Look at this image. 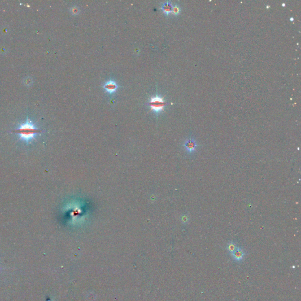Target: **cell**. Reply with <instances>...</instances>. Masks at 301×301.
<instances>
[{
	"label": "cell",
	"instance_id": "8992f818",
	"mask_svg": "<svg viewBox=\"0 0 301 301\" xmlns=\"http://www.w3.org/2000/svg\"><path fill=\"white\" fill-rule=\"evenodd\" d=\"M172 7L168 2L164 4L162 6V10L165 14L170 13L171 12H172Z\"/></svg>",
	"mask_w": 301,
	"mask_h": 301
},
{
	"label": "cell",
	"instance_id": "30bf717a",
	"mask_svg": "<svg viewBox=\"0 0 301 301\" xmlns=\"http://www.w3.org/2000/svg\"><path fill=\"white\" fill-rule=\"evenodd\" d=\"M182 220H183V222H188V217H187V216H186V215L183 216V217H182Z\"/></svg>",
	"mask_w": 301,
	"mask_h": 301
},
{
	"label": "cell",
	"instance_id": "3957f363",
	"mask_svg": "<svg viewBox=\"0 0 301 301\" xmlns=\"http://www.w3.org/2000/svg\"><path fill=\"white\" fill-rule=\"evenodd\" d=\"M184 146L188 152L192 153L196 150L197 142L194 139H188L184 144Z\"/></svg>",
	"mask_w": 301,
	"mask_h": 301
},
{
	"label": "cell",
	"instance_id": "52a82bcc",
	"mask_svg": "<svg viewBox=\"0 0 301 301\" xmlns=\"http://www.w3.org/2000/svg\"><path fill=\"white\" fill-rule=\"evenodd\" d=\"M237 248V247L236 245L233 242H230V243H228V245H227V249L231 254L233 253Z\"/></svg>",
	"mask_w": 301,
	"mask_h": 301
},
{
	"label": "cell",
	"instance_id": "ba28073f",
	"mask_svg": "<svg viewBox=\"0 0 301 301\" xmlns=\"http://www.w3.org/2000/svg\"><path fill=\"white\" fill-rule=\"evenodd\" d=\"M172 12L175 14H177L179 13L180 12V8L178 7V6H175L173 8H172Z\"/></svg>",
	"mask_w": 301,
	"mask_h": 301
},
{
	"label": "cell",
	"instance_id": "9c48e42d",
	"mask_svg": "<svg viewBox=\"0 0 301 301\" xmlns=\"http://www.w3.org/2000/svg\"><path fill=\"white\" fill-rule=\"evenodd\" d=\"M71 11H72V14H76L77 13H78L79 10H78V8L77 7H73V8L71 10Z\"/></svg>",
	"mask_w": 301,
	"mask_h": 301
},
{
	"label": "cell",
	"instance_id": "7a4b0ae2",
	"mask_svg": "<svg viewBox=\"0 0 301 301\" xmlns=\"http://www.w3.org/2000/svg\"><path fill=\"white\" fill-rule=\"evenodd\" d=\"M165 105V103L159 97H155L150 99V105L151 108L156 112H159L162 110L164 107Z\"/></svg>",
	"mask_w": 301,
	"mask_h": 301
},
{
	"label": "cell",
	"instance_id": "6da1fadb",
	"mask_svg": "<svg viewBox=\"0 0 301 301\" xmlns=\"http://www.w3.org/2000/svg\"><path fill=\"white\" fill-rule=\"evenodd\" d=\"M41 132L42 131L29 119L20 124L14 130V133L17 135L19 140L27 144L32 143Z\"/></svg>",
	"mask_w": 301,
	"mask_h": 301
},
{
	"label": "cell",
	"instance_id": "277c9868",
	"mask_svg": "<svg viewBox=\"0 0 301 301\" xmlns=\"http://www.w3.org/2000/svg\"><path fill=\"white\" fill-rule=\"evenodd\" d=\"M118 86L116 82L113 81H109L104 85V89L108 93H114L117 89Z\"/></svg>",
	"mask_w": 301,
	"mask_h": 301
},
{
	"label": "cell",
	"instance_id": "5b68a950",
	"mask_svg": "<svg viewBox=\"0 0 301 301\" xmlns=\"http://www.w3.org/2000/svg\"><path fill=\"white\" fill-rule=\"evenodd\" d=\"M231 255L235 261H240L243 259L244 252L242 249L237 248L233 253H232Z\"/></svg>",
	"mask_w": 301,
	"mask_h": 301
},
{
	"label": "cell",
	"instance_id": "8fae6325",
	"mask_svg": "<svg viewBox=\"0 0 301 301\" xmlns=\"http://www.w3.org/2000/svg\"><path fill=\"white\" fill-rule=\"evenodd\" d=\"M46 301H51V299H50V298H47V299H46Z\"/></svg>",
	"mask_w": 301,
	"mask_h": 301
}]
</instances>
